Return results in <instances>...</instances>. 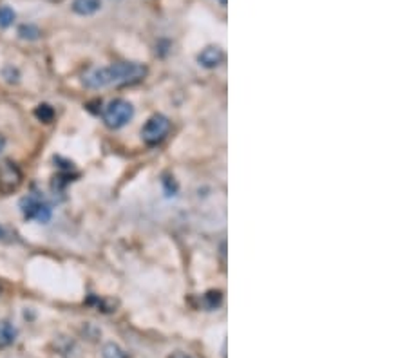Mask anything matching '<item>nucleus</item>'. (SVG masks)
<instances>
[{"instance_id": "9", "label": "nucleus", "mask_w": 407, "mask_h": 358, "mask_svg": "<svg viewBox=\"0 0 407 358\" xmlns=\"http://www.w3.org/2000/svg\"><path fill=\"white\" fill-rule=\"evenodd\" d=\"M102 357L104 358H129V355L125 353V349L119 348L118 344L109 342V344H105L104 349H102Z\"/></svg>"}, {"instance_id": "7", "label": "nucleus", "mask_w": 407, "mask_h": 358, "mask_svg": "<svg viewBox=\"0 0 407 358\" xmlns=\"http://www.w3.org/2000/svg\"><path fill=\"white\" fill-rule=\"evenodd\" d=\"M100 8H102V0H75L73 2V11L82 16L95 15Z\"/></svg>"}, {"instance_id": "5", "label": "nucleus", "mask_w": 407, "mask_h": 358, "mask_svg": "<svg viewBox=\"0 0 407 358\" xmlns=\"http://www.w3.org/2000/svg\"><path fill=\"white\" fill-rule=\"evenodd\" d=\"M20 208L25 219H33L38 223H47L51 219V208L35 195H27L20 201Z\"/></svg>"}, {"instance_id": "1", "label": "nucleus", "mask_w": 407, "mask_h": 358, "mask_svg": "<svg viewBox=\"0 0 407 358\" xmlns=\"http://www.w3.org/2000/svg\"><path fill=\"white\" fill-rule=\"evenodd\" d=\"M147 76V67L135 62H121V64L100 67L89 71L84 76V85L89 89H104V87H119V85L138 84Z\"/></svg>"}, {"instance_id": "11", "label": "nucleus", "mask_w": 407, "mask_h": 358, "mask_svg": "<svg viewBox=\"0 0 407 358\" xmlns=\"http://www.w3.org/2000/svg\"><path fill=\"white\" fill-rule=\"evenodd\" d=\"M13 20H15V11L8 8V5H2L0 8V25L8 27V25L13 24Z\"/></svg>"}, {"instance_id": "4", "label": "nucleus", "mask_w": 407, "mask_h": 358, "mask_svg": "<svg viewBox=\"0 0 407 358\" xmlns=\"http://www.w3.org/2000/svg\"><path fill=\"white\" fill-rule=\"evenodd\" d=\"M170 119L163 115H154L147 119V123L141 129V139L147 145H158L169 134Z\"/></svg>"}, {"instance_id": "3", "label": "nucleus", "mask_w": 407, "mask_h": 358, "mask_svg": "<svg viewBox=\"0 0 407 358\" xmlns=\"http://www.w3.org/2000/svg\"><path fill=\"white\" fill-rule=\"evenodd\" d=\"M22 170L19 169V165L11 159H4L0 163V194L10 195L20 189L22 184Z\"/></svg>"}, {"instance_id": "2", "label": "nucleus", "mask_w": 407, "mask_h": 358, "mask_svg": "<svg viewBox=\"0 0 407 358\" xmlns=\"http://www.w3.org/2000/svg\"><path fill=\"white\" fill-rule=\"evenodd\" d=\"M135 116V107L127 99H113L104 110V121L109 129H121Z\"/></svg>"}, {"instance_id": "13", "label": "nucleus", "mask_w": 407, "mask_h": 358, "mask_svg": "<svg viewBox=\"0 0 407 358\" xmlns=\"http://www.w3.org/2000/svg\"><path fill=\"white\" fill-rule=\"evenodd\" d=\"M169 358H192V357H189V355H187V353H179V351H178V353L170 355Z\"/></svg>"}, {"instance_id": "14", "label": "nucleus", "mask_w": 407, "mask_h": 358, "mask_svg": "<svg viewBox=\"0 0 407 358\" xmlns=\"http://www.w3.org/2000/svg\"><path fill=\"white\" fill-rule=\"evenodd\" d=\"M4 147H5V139H4V136L0 134V152L4 150Z\"/></svg>"}, {"instance_id": "15", "label": "nucleus", "mask_w": 407, "mask_h": 358, "mask_svg": "<svg viewBox=\"0 0 407 358\" xmlns=\"http://www.w3.org/2000/svg\"><path fill=\"white\" fill-rule=\"evenodd\" d=\"M0 239H5V230L0 226Z\"/></svg>"}, {"instance_id": "12", "label": "nucleus", "mask_w": 407, "mask_h": 358, "mask_svg": "<svg viewBox=\"0 0 407 358\" xmlns=\"http://www.w3.org/2000/svg\"><path fill=\"white\" fill-rule=\"evenodd\" d=\"M19 35L22 36V38L35 40L40 36V29L38 27H35V25H22V27L19 29Z\"/></svg>"}, {"instance_id": "8", "label": "nucleus", "mask_w": 407, "mask_h": 358, "mask_svg": "<svg viewBox=\"0 0 407 358\" xmlns=\"http://www.w3.org/2000/svg\"><path fill=\"white\" fill-rule=\"evenodd\" d=\"M16 340L15 326L8 320H0V348H8Z\"/></svg>"}, {"instance_id": "6", "label": "nucleus", "mask_w": 407, "mask_h": 358, "mask_svg": "<svg viewBox=\"0 0 407 358\" xmlns=\"http://www.w3.org/2000/svg\"><path fill=\"white\" fill-rule=\"evenodd\" d=\"M199 64L203 65V67H209V69H213V67H218V65L223 64L224 60V53L216 45H209V47H205L198 56Z\"/></svg>"}, {"instance_id": "10", "label": "nucleus", "mask_w": 407, "mask_h": 358, "mask_svg": "<svg viewBox=\"0 0 407 358\" xmlns=\"http://www.w3.org/2000/svg\"><path fill=\"white\" fill-rule=\"evenodd\" d=\"M35 116L40 119V121H44V123H49L51 119L55 118V110L49 105H38L35 109Z\"/></svg>"}, {"instance_id": "16", "label": "nucleus", "mask_w": 407, "mask_h": 358, "mask_svg": "<svg viewBox=\"0 0 407 358\" xmlns=\"http://www.w3.org/2000/svg\"><path fill=\"white\" fill-rule=\"evenodd\" d=\"M219 2H221V4H226V0H219Z\"/></svg>"}]
</instances>
